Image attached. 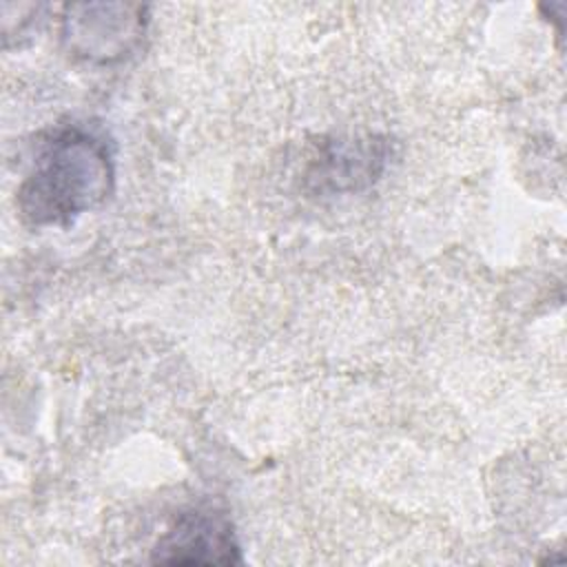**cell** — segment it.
<instances>
[{
	"instance_id": "7a4b0ae2",
	"label": "cell",
	"mask_w": 567,
	"mask_h": 567,
	"mask_svg": "<svg viewBox=\"0 0 567 567\" xmlns=\"http://www.w3.org/2000/svg\"><path fill=\"white\" fill-rule=\"evenodd\" d=\"M144 22L140 4H69L62 18V40L73 55L106 64L122 60L137 44Z\"/></svg>"
},
{
	"instance_id": "277c9868",
	"label": "cell",
	"mask_w": 567,
	"mask_h": 567,
	"mask_svg": "<svg viewBox=\"0 0 567 567\" xmlns=\"http://www.w3.org/2000/svg\"><path fill=\"white\" fill-rule=\"evenodd\" d=\"M385 155V142L374 135L363 140H334L321 148L308 179L315 182L319 190H359L379 177Z\"/></svg>"
},
{
	"instance_id": "6da1fadb",
	"label": "cell",
	"mask_w": 567,
	"mask_h": 567,
	"mask_svg": "<svg viewBox=\"0 0 567 567\" xmlns=\"http://www.w3.org/2000/svg\"><path fill=\"white\" fill-rule=\"evenodd\" d=\"M111 142L82 124L55 128L18 188L20 215L33 226H69L113 193Z\"/></svg>"
},
{
	"instance_id": "3957f363",
	"label": "cell",
	"mask_w": 567,
	"mask_h": 567,
	"mask_svg": "<svg viewBox=\"0 0 567 567\" xmlns=\"http://www.w3.org/2000/svg\"><path fill=\"white\" fill-rule=\"evenodd\" d=\"M239 543L230 518L215 507L182 512L157 538L153 563L159 565H237Z\"/></svg>"
}]
</instances>
